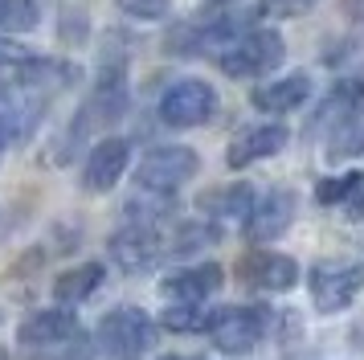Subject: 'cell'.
<instances>
[{"label":"cell","mask_w":364,"mask_h":360,"mask_svg":"<svg viewBox=\"0 0 364 360\" xmlns=\"http://www.w3.org/2000/svg\"><path fill=\"white\" fill-rule=\"evenodd\" d=\"M217 111V90L200 78H181L172 82L160 98V119L168 127H200Z\"/></svg>","instance_id":"obj_6"},{"label":"cell","mask_w":364,"mask_h":360,"mask_svg":"<svg viewBox=\"0 0 364 360\" xmlns=\"http://www.w3.org/2000/svg\"><path fill=\"white\" fill-rule=\"evenodd\" d=\"M127 160H132V147L127 139H102L95 144V152L86 156V168H82V184L90 193H107V189H115L119 176L127 172Z\"/></svg>","instance_id":"obj_8"},{"label":"cell","mask_w":364,"mask_h":360,"mask_svg":"<svg viewBox=\"0 0 364 360\" xmlns=\"http://www.w3.org/2000/svg\"><path fill=\"white\" fill-rule=\"evenodd\" d=\"M307 98H311V78H307V74H287V78H279V82L258 86V90L250 95V102L266 115H287V111H295V107H303Z\"/></svg>","instance_id":"obj_13"},{"label":"cell","mask_w":364,"mask_h":360,"mask_svg":"<svg viewBox=\"0 0 364 360\" xmlns=\"http://www.w3.org/2000/svg\"><path fill=\"white\" fill-rule=\"evenodd\" d=\"M164 360H197V356H164Z\"/></svg>","instance_id":"obj_25"},{"label":"cell","mask_w":364,"mask_h":360,"mask_svg":"<svg viewBox=\"0 0 364 360\" xmlns=\"http://www.w3.org/2000/svg\"><path fill=\"white\" fill-rule=\"evenodd\" d=\"M197 152L193 147H181V144H172V147H151L148 156L139 160V168H135V184L144 189V193H176L181 184H188V180L197 176Z\"/></svg>","instance_id":"obj_3"},{"label":"cell","mask_w":364,"mask_h":360,"mask_svg":"<svg viewBox=\"0 0 364 360\" xmlns=\"http://www.w3.org/2000/svg\"><path fill=\"white\" fill-rule=\"evenodd\" d=\"M209 340L221 348V352H230V356H242L250 352L254 344H262L266 336V311L258 307H221V311H209Z\"/></svg>","instance_id":"obj_5"},{"label":"cell","mask_w":364,"mask_h":360,"mask_svg":"<svg viewBox=\"0 0 364 360\" xmlns=\"http://www.w3.org/2000/svg\"><path fill=\"white\" fill-rule=\"evenodd\" d=\"M119 9L135 21H160L168 13V0H119Z\"/></svg>","instance_id":"obj_24"},{"label":"cell","mask_w":364,"mask_h":360,"mask_svg":"<svg viewBox=\"0 0 364 360\" xmlns=\"http://www.w3.org/2000/svg\"><path fill=\"white\" fill-rule=\"evenodd\" d=\"M221 266L217 262H205V266H188V270H181V275L164 278V299L168 303H205L209 295L221 287Z\"/></svg>","instance_id":"obj_12"},{"label":"cell","mask_w":364,"mask_h":360,"mask_svg":"<svg viewBox=\"0 0 364 360\" xmlns=\"http://www.w3.org/2000/svg\"><path fill=\"white\" fill-rule=\"evenodd\" d=\"M242 278L258 291H291L299 282V266L287 254H250L242 262Z\"/></svg>","instance_id":"obj_11"},{"label":"cell","mask_w":364,"mask_h":360,"mask_svg":"<svg viewBox=\"0 0 364 360\" xmlns=\"http://www.w3.org/2000/svg\"><path fill=\"white\" fill-rule=\"evenodd\" d=\"M360 172H348V176H336V180H319L315 184V201L319 205H340V201H348V196L356 193V184H360Z\"/></svg>","instance_id":"obj_21"},{"label":"cell","mask_w":364,"mask_h":360,"mask_svg":"<svg viewBox=\"0 0 364 360\" xmlns=\"http://www.w3.org/2000/svg\"><path fill=\"white\" fill-rule=\"evenodd\" d=\"M287 58V41L279 29H246L217 53V65L230 78H262Z\"/></svg>","instance_id":"obj_1"},{"label":"cell","mask_w":364,"mask_h":360,"mask_svg":"<svg viewBox=\"0 0 364 360\" xmlns=\"http://www.w3.org/2000/svg\"><path fill=\"white\" fill-rule=\"evenodd\" d=\"M250 205H254V189L250 184H233V189H221V193L205 196V209L213 217H225V221H246Z\"/></svg>","instance_id":"obj_17"},{"label":"cell","mask_w":364,"mask_h":360,"mask_svg":"<svg viewBox=\"0 0 364 360\" xmlns=\"http://www.w3.org/2000/svg\"><path fill=\"white\" fill-rule=\"evenodd\" d=\"M307 282H311L315 307L323 311V315L344 311L364 291V262H315Z\"/></svg>","instance_id":"obj_4"},{"label":"cell","mask_w":364,"mask_h":360,"mask_svg":"<svg viewBox=\"0 0 364 360\" xmlns=\"http://www.w3.org/2000/svg\"><path fill=\"white\" fill-rule=\"evenodd\" d=\"M37 119H41V111H37L33 102H29V107H13V102L0 107V152L13 147V144H25V139L33 135Z\"/></svg>","instance_id":"obj_16"},{"label":"cell","mask_w":364,"mask_h":360,"mask_svg":"<svg viewBox=\"0 0 364 360\" xmlns=\"http://www.w3.org/2000/svg\"><path fill=\"white\" fill-rule=\"evenodd\" d=\"M331 160H352V156H360L364 152V123L360 119H344V123H336V135H331Z\"/></svg>","instance_id":"obj_19"},{"label":"cell","mask_w":364,"mask_h":360,"mask_svg":"<svg viewBox=\"0 0 364 360\" xmlns=\"http://www.w3.org/2000/svg\"><path fill=\"white\" fill-rule=\"evenodd\" d=\"M156 319L144 307H115L99 319V348L107 356L132 360L144 356L151 344H156Z\"/></svg>","instance_id":"obj_2"},{"label":"cell","mask_w":364,"mask_h":360,"mask_svg":"<svg viewBox=\"0 0 364 360\" xmlns=\"http://www.w3.org/2000/svg\"><path fill=\"white\" fill-rule=\"evenodd\" d=\"M209 4H230V0H209Z\"/></svg>","instance_id":"obj_26"},{"label":"cell","mask_w":364,"mask_h":360,"mask_svg":"<svg viewBox=\"0 0 364 360\" xmlns=\"http://www.w3.org/2000/svg\"><path fill=\"white\" fill-rule=\"evenodd\" d=\"M37 0H0V29L4 33H29L37 29Z\"/></svg>","instance_id":"obj_18"},{"label":"cell","mask_w":364,"mask_h":360,"mask_svg":"<svg viewBox=\"0 0 364 360\" xmlns=\"http://www.w3.org/2000/svg\"><path fill=\"white\" fill-rule=\"evenodd\" d=\"M102 278H107V270H102L99 262H82V266H74V270H66V275H58V282H53V299L58 303H82V299H90V295L102 287Z\"/></svg>","instance_id":"obj_15"},{"label":"cell","mask_w":364,"mask_h":360,"mask_svg":"<svg viewBox=\"0 0 364 360\" xmlns=\"http://www.w3.org/2000/svg\"><path fill=\"white\" fill-rule=\"evenodd\" d=\"M205 324H209V311L200 303H168L164 311L168 332H205Z\"/></svg>","instance_id":"obj_20"},{"label":"cell","mask_w":364,"mask_h":360,"mask_svg":"<svg viewBox=\"0 0 364 360\" xmlns=\"http://www.w3.org/2000/svg\"><path fill=\"white\" fill-rule=\"evenodd\" d=\"M37 58L29 46H21L17 37H9V33H0V70H21V65Z\"/></svg>","instance_id":"obj_22"},{"label":"cell","mask_w":364,"mask_h":360,"mask_svg":"<svg viewBox=\"0 0 364 360\" xmlns=\"http://www.w3.org/2000/svg\"><path fill=\"white\" fill-rule=\"evenodd\" d=\"M287 139H291V131L282 127V123H258V127L242 131V135L233 139L230 152H225V160H230V168H246V164H254V160L279 156L282 147H287Z\"/></svg>","instance_id":"obj_9"},{"label":"cell","mask_w":364,"mask_h":360,"mask_svg":"<svg viewBox=\"0 0 364 360\" xmlns=\"http://www.w3.org/2000/svg\"><path fill=\"white\" fill-rule=\"evenodd\" d=\"M319 0H262V13L274 16V21H287V16H303L311 13Z\"/></svg>","instance_id":"obj_23"},{"label":"cell","mask_w":364,"mask_h":360,"mask_svg":"<svg viewBox=\"0 0 364 360\" xmlns=\"http://www.w3.org/2000/svg\"><path fill=\"white\" fill-rule=\"evenodd\" d=\"M295 221V193L291 189H270L262 201L250 205V217H246V229L254 242H274L279 233H287Z\"/></svg>","instance_id":"obj_7"},{"label":"cell","mask_w":364,"mask_h":360,"mask_svg":"<svg viewBox=\"0 0 364 360\" xmlns=\"http://www.w3.org/2000/svg\"><path fill=\"white\" fill-rule=\"evenodd\" d=\"M111 258L123 266V270H144L148 262L160 258V238L151 226H127L123 233L111 238Z\"/></svg>","instance_id":"obj_14"},{"label":"cell","mask_w":364,"mask_h":360,"mask_svg":"<svg viewBox=\"0 0 364 360\" xmlns=\"http://www.w3.org/2000/svg\"><path fill=\"white\" fill-rule=\"evenodd\" d=\"M21 344L29 348H53V344H66L78 336V319L66 307H50V311H33L29 319H21L17 327Z\"/></svg>","instance_id":"obj_10"}]
</instances>
